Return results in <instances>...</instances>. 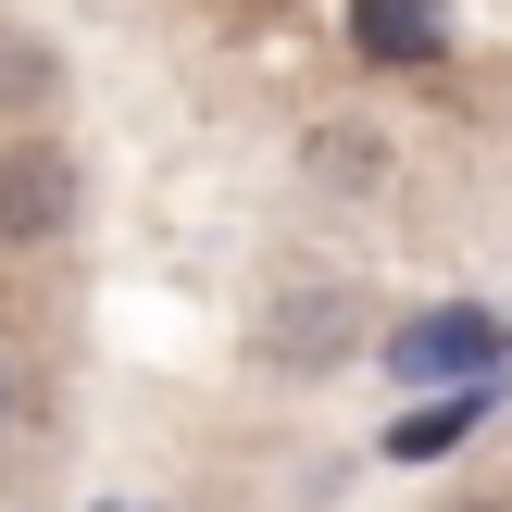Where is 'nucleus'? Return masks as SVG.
Segmentation results:
<instances>
[{"label":"nucleus","instance_id":"obj_3","mask_svg":"<svg viewBox=\"0 0 512 512\" xmlns=\"http://www.w3.org/2000/svg\"><path fill=\"white\" fill-rule=\"evenodd\" d=\"M350 38H363L375 63H438L450 25H438V0H350Z\"/></svg>","mask_w":512,"mask_h":512},{"label":"nucleus","instance_id":"obj_5","mask_svg":"<svg viewBox=\"0 0 512 512\" xmlns=\"http://www.w3.org/2000/svg\"><path fill=\"white\" fill-rule=\"evenodd\" d=\"M475 413H488V388H463V400H438V413H413V425H400V450H450Z\"/></svg>","mask_w":512,"mask_h":512},{"label":"nucleus","instance_id":"obj_1","mask_svg":"<svg viewBox=\"0 0 512 512\" xmlns=\"http://www.w3.org/2000/svg\"><path fill=\"white\" fill-rule=\"evenodd\" d=\"M75 225V163L63 150H0V238H63Z\"/></svg>","mask_w":512,"mask_h":512},{"label":"nucleus","instance_id":"obj_6","mask_svg":"<svg viewBox=\"0 0 512 512\" xmlns=\"http://www.w3.org/2000/svg\"><path fill=\"white\" fill-rule=\"evenodd\" d=\"M450 512H500V500H450Z\"/></svg>","mask_w":512,"mask_h":512},{"label":"nucleus","instance_id":"obj_4","mask_svg":"<svg viewBox=\"0 0 512 512\" xmlns=\"http://www.w3.org/2000/svg\"><path fill=\"white\" fill-rule=\"evenodd\" d=\"M300 163H313V188H338V200H363V188H388V150H375V138H350V125H325V138L300 150Z\"/></svg>","mask_w":512,"mask_h":512},{"label":"nucleus","instance_id":"obj_2","mask_svg":"<svg viewBox=\"0 0 512 512\" xmlns=\"http://www.w3.org/2000/svg\"><path fill=\"white\" fill-rule=\"evenodd\" d=\"M488 363V313H425L388 338V375H475Z\"/></svg>","mask_w":512,"mask_h":512}]
</instances>
